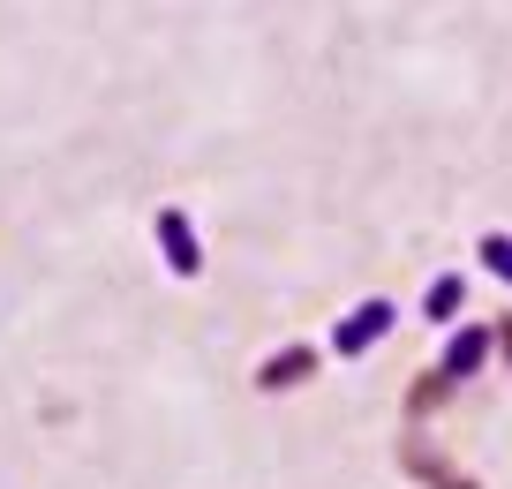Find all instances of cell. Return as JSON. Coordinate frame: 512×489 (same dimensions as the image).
<instances>
[{
  "label": "cell",
  "instance_id": "277c9868",
  "mask_svg": "<svg viewBox=\"0 0 512 489\" xmlns=\"http://www.w3.org/2000/svg\"><path fill=\"white\" fill-rule=\"evenodd\" d=\"M467 301V279L460 271H445V279H430V294H422V324H452Z\"/></svg>",
  "mask_w": 512,
  "mask_h": 489
},
{
  "label": "cell",
  "instance_id": "7a4b0ae2",
  "mask_svg": "<svg viewBox=\"0 0 512 489\" xmlns=\"http://www.w3.org/2000/svg\"><path fill=\"white\" fill-rule=\"evenodd\" d=\"M159 249H166V271H174V279H196V271H204V249H196V226H189L181 204L159 211Z\"/></svg>",
  "mask_w": 512,
  "mask_h": 489
},
{
  "label": "cell",
  "instance_id": "8992f818",
  "mask_svg": "<svg viewBox=\"0 0 512 489\" xmlns=\"http://www.w3.org/2000/svg\"><path fill=\"white\" fill-rule=\"evenodd\" d=\"M302 369H309V354H302V347H287V354H279V369H272L264 384H287V377H302Z\"/></svg>",
  "mask_w": 512,
  "mask_h": 489
},
{
  "label": "cell",
  "instance_id": "6da1fadb",
  "mask_svg": "<svg viewBox=\"0 0 512 489\" xmlns=\"http://www.w3.org/2000/svg\"><path fill=\"white\" fill-rule=\"evenodd\" d=\"M392 316H400L392 301H362L354 316H339V332H332V354H339V362H362V354L377 347L384 332H392Z\"/></svg>",
  "mask_w": 512,
  "mask_h": 489
},
{
  "label": "cell",
  "instance_id": "5b68a950",
  "mask_svg": "<svg viewBox=\"0 0 512 489\" xmlns=\"http://www.w3.org/2000/svg\"><path fill=\"white\" fill-rule=\"evenodd\" d=\"M475 256H482V271H490L497 286H512V234H482Z\"/></svg>",
  "mask_w": 512,
  "mask_h": 489
},
{
  "label": "cell",
  "instance_id": "3957f363",
  "mask_svg": "<svg viewBox=\"0 0 512 489\" xmlns=\"http://www.w3.org/2000/svg\"><path fill=\"white\" fill-rule=\"evenodd\" d=\"M490 347H497V332L467 324V332H452V347H445V369H452V377H475V369L490 362Z\"/></svg>",
  "mask_w": 512,
  "mask_h": 489
}]
</instances>
